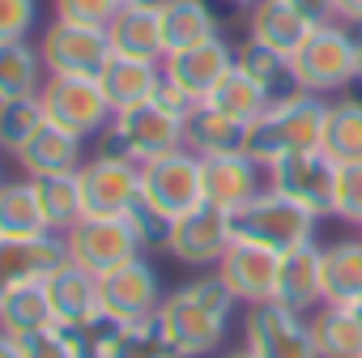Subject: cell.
<instances>
[{"label": "cell", "instance_id": "obj_25", "mask_svg": "<svg viewBox=\"0 0 362 358\" xmlns=\"http://www.w3.org/2000/svg\"><path fill=\"white\" fill-rule=\"evenodd\" d=\"M320 286L324 303L354 307L362 299V235H341L320 248Z\"/></svg>", "mask_w": 362, "mask_h": 358}, {"label": "cell", "instance_id": "obj_20", "mask_svg": "<svg viewBox=\"0 0 362 358\" xmlns=\"http://www.w3.org/2000/svg\"><path fill=\"white\" fill-rule=\"evenodd\" d=\"M86 337H90V358H179L175 345L166 341L158 316L136 320V324L98 320L94 328H86Z\"/></svg>", "mask_w": 362, "mask_h": 358}, {"label": "cell", "instance_id": "obj_39", "mask_svg": "<svg viewBox=\"0 0 362 358\" xmlns=\"http://www.w3.org/2000/svg\"><path fill=\"white\" fill-rule=\"evenodd\" d=\"M332 218L345 222V226H362V158L358 162H341V171H337Z\"/></svg>", "mask_w": 362, "mask_h": 358}, {"label": "cell", "instance_id": "obj_2", "mask_svg": "<svg viewBox=\"0 0 362 358\" xmlns=\"http://www.w3.org/2000/svg\"><path fill=\"white\" fill-rule=\"evenodd\" d=\"M324 120H328V98L311 94V90H290L281 98L269 103V111L247 124V145L243 154L256 158L264 171L273 162H281L286 154L298 149H320L324 141Z\"/></svg>", "mask_w": 362, "mask_h": 358}, {"label": "cell", "instance_id": "obj_8", "mask_svg": "<svg viewBox=\"0 0 362 358\" xmlns=\"http://www.w3.org/2000/svg\"><path fill=\"white\" fill-rule=\"evenodd\" d=\"M243 345L256 358H320L311 316L286 303H256L243 316Z\"/></svg>", "mask_w": 362, "mask_h": 358}, {"label": "cell", "instance_id": "obj_1", "mask_svg": "<svg viewBox=\"0 0 362 358\" xmlns=\"http://www.w3.org/2000/svg\"><path fill=\"white\" fill-rule=\"evenodd\" d=\"M235 307H243V303L230 294V286L218 277V269H209L184 286H175L162 299L158 324H162V333L179 358H209L226 341Z\"/></svg>", "mask_w": 362, "mask_h": 358}, {"label": "cell", "instance_id": "obj_10", "mask_svg": "<svg viewBox=\"0 0 362 358\" xmlns=\"http://www.w3.org/2000/svg\"><path fill=\"white\" fill-rule=\"evenodd\" d=\"M64 248H69V260L94 277L128 265L132 256H145L128 218H81L77 226L64 231Z\"/></svg>", "mask_w": 362, "mask_h": 358}, {"label": "cell", "instance_id": "obj_21", "mask_svg": "<svg viewBox=\"0 0 362 358\" xmlns=\"http://www.w3.org/2000/svg\"><path fill=\"white\" fill-rule=\"evenodd\" d=\"M320 248L324 243H298L290 252H281V269H277V294L273 303H286L303 316H311L324 303V286H320Z\"/></svg>", "mask_w": 362, "mask_h": 358}, {"label": "cell", "instance_id": "obj_13", "mask_svg": "<svg viewBox=\"0 0 362 358\" xmlns=\"http://www.w3.org/2000/svg\"><path fill=\"white\" fill-rule=\"evenodd\" d=\"M235 243V226L230 214L218 205H197L184 218L170 222V239H166V256L188 265V269H218V260L226 256V248Z\"/></svg>", "mask_w": 362, "mask_h": 358}, {"label": "cell", "instance_id": "obj_45", "mask_svg": "<svg viewBox=\"0 0 362 358\" xmlns=\"http://www.w3.org/2000/svg\"><path fill=\"white\" fill-rule=\"evenodd\" d=\"M362 18V0H337V22H358Z\"/></svg>", "mask_w": 362, "mask_h": 358}, {"label": "cell", "instance_id": "obj_12", "mask_svg": "<svg viewBox=\"0 0 362 358\" xmlns=\"http://www.w3.org/2000/svg\"><path fill=\"white\" fill-rule=\"evenodd\" d=\"M77 188L86 218H128L141 201V166L94 154L77 166Z\"/></svg>", "mask_w": 362, "mask_h": 358}, {"label": "cell", "instance_id": "obj_28", "mask_svg": "<svg viewBox=\"0 0 362 358\" xmlns=\"http://www.w3.org/2000/svg\"><path fill=\"white\" fill-rule=\"evenodd\" d=\"M320 358H362V311L345 303H320L311 311Z\"/></svg>", "mask_w": 362, "mask_h": 358}, {"label": "cell", "instance_id": "obj_23", "mask_svg": "<svg viewBox=\"0 0 362 358\" xmlns=\"http://www.w3.org/2000/svg\"><path fill=\"white\" fill-rule=\"evenodd\" d=\"M315 30L311 18H303L290 0H256V5L247 9V39L281 52V56H294L298 43Z\"/></svg>", "mask_w": 362, "mask_h": 358}, {"label": "cell", "instance_id": "obj_4", "mask_svg": "<svg viewBox=\"0 0 362 358\" xmlns=\"http://www.w3.org/2000/svg\"><path fill=\"white\" fill-rule=\"evenodd\" d=\"M170 149H184V120L162 111L158 103L115 111L111 124L98 132V154L132 162V166H145L149 158H162Z\"/></svg>", "mask_w": 362, "mask_h": 358}, {"label": "cell", "instance_id": "obj_16", "mask_svg": "<svg viewBox=\"0 0 362 358\" xmlns=\"http://www.w3.org/2000/svg\"><path fill=\"white\" fill-rule=\"evenodd\" d=\"M277 269H281V252H269V248L243 243V239H235L226 248V256L218 260V277L230 286V294L243 307L273 303V294H277Z\"/></svg>", "mask_w": 362, "mask_h": 358}, {"label": "cell", "instance_id": "obj_9", "mask_svg": "<svg viewBox=\"0 0 362 358\" xmlns=\"http://www.w3.org/2000/svg\"><path fill=\"white\" fill-rule=\"evenodd\" d=\"M337 171L341 162H332L324 149H298L273 162L264 175H269V188L286 192L290 201H298L303 209H311L324 222L332 218V205H337Z\"/></svg>", "mask_w": 362, "mask_h": 358}, {"label": "cell", "instance_id": "obj_27", "mask_svg": "<svg viewBox=\"0 0 362 358\" xmlns=\"http://www.w3.org/2000/svg\"><path fill=\"white\" fill-rule=\"evenodd\" d=\"M184 145L201 158H218V154H239L247 145V124L222 115L209 103H197V111L184 120Z\"/></svg>", "mask_w": 362, "mask_h": 358}, {"label": "cell", "instance_id": "obj_6", "mask_svg": "<svg viewBox=\"0 0 362 358\" xmlns=\"http://www.w3.org/2000/svg\"><path fill=\"white\" fill-rule=\"evenodd\" d=\"M141 201L158 214H166L170 222L184 218L188 209L205 205V166L201 154L184 149H170L162 158H149L141 166Z\"/></svg>", "mask_w": 362, "mask_h": 358}, {"label": "cell", "instance_id": "obj_40", "mask_svg": "<svg viewBox=\"0 0 362 358\" xmlns=\"http://www.w3.org/2000/svg\"><path fill=\"white\" fill-rule=\"evenodd\" d=\"M39 26V0H0V43H30Z\"/></svg>", "mask_w": 362, "mask_h": 358}, {"label": "cell", "instance_id": "obj_34", "mask_svg": "<svg viewBox=\"0 0 362 358\" xmlns=\"http://www.w3.org/2000/svg\"><path fill=\"white\" fill-rule=\"evenodd\" d=\"M47 69L39 47L30 43H0V98H18V94H39Z\"/></svg>", "mask_w": 362, "mask_h": 358}, {"label": "cell", "instance_id": "obj_38", "mask_svg": "<svg viewBox=\"0 0 362 358\" xmlns=\"http://www.w3.org/2000/svg\"><path fill=\"white\" fill-rule=\"evenodd\" d=\"M22 358H90V337L86 328H64V324H47L30 337L18 341Z\"/></svg>", "mask_w": 362, "mask_h": 358}, {"label": "cell", "instance_id": "obj_29", "mask_svg": "<svg viewBox=\"0 0 362 358\" xmlns=\"http://www.w3.org/2000/svg\"><path fill=\"white\" fill-rule=\"evenodd\" d=\"M158 13H162V39H166V52L205 43V39H214L218 26H222L214 0H162Z\"/></svg>", "mask_w": 362, "mask_h": 358}, {"label": "cell", "instance_id": "obj_33", "mask_svg": "<svg viewBox=\"0 0 362 358\" xmlns=\"http://www.w3.org/2000/svg\"><path fill=\"white\" fill-rule=\"evenodd\" d=\"M47 324H56V316H52V299H47L43 282L18 286V290H9L5 299H0V328H5L9 337L22 341V337L47 328Z\"/></svg>", "mask_w": 362, "mask_h": 358}, {"label": "cell", "instance_id": "obj_42", "mask_svg": "<svg viewBox=\"0 0 362 358\" xmlns=\"http://www.w3.org/2000/svg\"><path fill=\"white\" fill-rule=\"evenodd\" d=\"M128 222H132V231H136V239H141L145 252H166V239H170V218L166 214H158L145 201H136L132 214H128Z\"/></svg>", "mask_w": 362, "mask_h": 358}, {"label": "cell", "instance_id": "obj_36", "mask_svg": "<svg viewBox=\"0 0 362 358\" xmlns=\"http://www.w3.org/2000/svg\"><path fill=\"white\" fill-rule=\"evenodd\" d=\"M39 188V205L47 214V226L56 235H64L69 226H77L86 214H81V188H77V171L73 175H43L35 179Z\"/></svg>", "mask_w": 362, "mask_h": 358}, {"label": "cell", "instance_id": "obj_32", "mask_svg": "<svg viewBox=\"0 0 362 358\" xmlns=\"http://www.w3.org/2000/svg\"><path fill=\"white\" fill-rule=\"evenodd\" d=\"M209 107H218L222 115H230V120H239V124H256L264 111H269V103H273V94L256 81V77H247L239 64L214 86V94L205 98Z\"/></svg>", "mask_w": 362, "mask_h": 358}, {"label": "cell", "instance_id": "obj_7", "mask_svg": "<svg viewBox=\"0 0 362 358\" xmlns=\"http://www.w3.org/2000/svg\"><path fill=\"white\" fill-rule=\"evenodd\" d=\"M39 103H43L47 124H56V128H64L81 141L98 137L115 115L98 77H43Z\"/></svg>", "mask_w": 362, "mask_h": 358}, {"label": "cell", "instance_id": "obj_3", "mask_svg": "<svg viewBox=\"0 0 362 358\" xmlns=\"http://www.w3.org/2000/svg\"><path fill=\"white\" fill-rule=\"evenodd\" d=\"M290 73H294L298 90L332 98V94H345V90L358 86V77H362V52L349 39L345 22H320L298 43V52L290 56Z\"/></svg>", "mask_w": 362, "mask_h": 358}, {"label": "cell", "instance_id": "obj_5", "mask_svg": "<svg viewBox=\"0 0 362 358\" xmlns=\"http://www.w3.org/2000/svg\"><path fill=\"white\" fill-rule=\"evenodd\" d=\"M230 226H235V239H243V243H260L269 252H290V248L315 239L320 218L311 209H303L298 201H290L286 192L264 184L247 205H239L230 214Z\"/></svg>", "mask_w": 362, "mask_h": 358}, {"label": "cell", "instance_id": "obj_15", "mask_svg": "<svg viewBox=\"0 0 362 358\" xmlns=\"http://www.w3.org/2000/svg\"><path fill=\"white\" fill-rule=\"evenodd\" d=\"M230 69H235V47H230L222 35L162 56V77L175 81L192 103H205V98L214 94V86H218Z\"/></svg>", "mask_w": 362, "mask_h": 358}, {"label": "cell", "instance_id": "obj_22", "mask_svg": "<svg viewBox=\"0 0 362 358\" xmlns=\"http://www.w3.org/2000/svg\"><path fill=\"white\" fill-rule=\"evenodd\" d=\"M86 141L81 137H73V132H64V128H56V124H43L18 154H13V162L30 175V179H43V175H73L81 162H86Z\"/></svg>", "mask_w": 362, "mask_h": 358}, {"label": "cell", "instance_id": "obj_14", "mask_svg": "<svg viewBox=\"0 0 362 358\" xmlns=\"http://www.w3.org/2000/svg\"><path fill=\"white\" fill-rule=\"evenodd\" d=\"M39 56L47 77H98V69L111 56V39L107 30L94 26H73V22H47V30L39 35Z\"/></svg>", "mask_w": 362, "mask_h": 358}, {"label": "cell", "instance_id": "obj_24", "mask_svg": "<svg viewBox=\"0 0 362 358\" xmlns=\"http://www.w3.org/2000/svg\"><path fill=\"white\" fill-rule=\"evenodd\" d=\"M162 81V64L158 60H132V56H107V64L98 69V86L111 103V111H128L153 98V86Z\"/></svg>", "mask_w": 362, "mask_h": 358}, {"label": "cell", "instance_id": "obj_43", "mask_svg": "<svg viewBox=\"0 0 362 358\" xmlns=\"http://www.w3.org/2000/svg\"><path fill=\"white\" fill-rule=\"evenodd\" d=\"M149 103H158L162 111H170V115H179V120H188V115L197 111V103H192V98H188L184 90H179L175 81H166V77H162V81L153 86V98H149Z\"/></svg>", "mask_w": 362, "mask_h": 358}, {"label": "cell", "instance_id": "obj_50", "mask_svg": "<svg viewBox=\"0 0 362 358\" xmlns=\"http://www.w3.org/2000/svg\"><path fill=\"white\" fill-rule=\"evenodd\" d=\"M222 358H256V354H252V350L243 345V350H230V354H222Z\"/></svg>", "mask_w": 362, "mask_h": 358}, {"label": "cell", "instance_id": "obj_26", "mask_svg": "<svg viewBox=\"0 0 362 358\" xmlns=\"http://www.w3.org/2000/svg\"><path fill=\"white\" fill-rule=\"evenodd\" d=\"M111 52L115 56H132V60H158L166 56V39H162V13L158 9H119L107 26Z\"/></svg>", "mask_w": 362, "mask_h": 358}, {"label": "cell", "instance_id": "obj_37", "mask_svg": "<svg viewBox=\"0 0 362 358\" xmlns=\"http://www.w3.org/2000/svg\"><path fill=\"white\" fill-rule=\"evenodd\" d=\"M47 124L39 94H18V98H0V149L18 154L39 128Z\"/></svg>", "mask_w": 362, "mask_h": 358}, {"label": "cell", "instance_id": "obj_44", "mask_svg": "<svg viewBox=\"0 0 362 358\" xmlns=\"http://www.w3.org/2000/svg\"><path fill=\"white\" fill-rule=\"evenodd\" d=\"M290 5H294L303 18H311L315 26H320V22H337V0H290Z\"/></svg>", "mask_w": 362, "mask_h": 358}, {"label": "cell", "instance_id": "obj_31", "mask_svg": "<svg viewBox=\"0 0 362 358\" xmlns=\"http://www.w3.org/2000/svg\"><path fill=\"white\" fill-rule=\"evenodd\" d=\"M320 149L332 162H358L362 158V98L358 94H332L328 98Z\"/></svg>", "mask_w": 362, "mask_h": 358}, {"label": "cell", "instance_id": "obj_46", "mask_svg": "<svg viewBox=\"0 0 362 358\" xmlns=\"http://www.w3.org/2000/svg\"><path fill=\"white\" fill-rule=\"evenodd\" d=\"M0 358H22L18 354V337H9L5 328H0Z\"/></svg>", "mask_w": 362, "mask_h": 358}, {"label": "cell", "instance_id": "obj_11", "mask_svg": "<svg viewBox=\"0 0 362 358\" xmlns=\"http://www.w3.org/2000/svg\"><path fill=\"white\" fill-rule=\"evenodd\" d=\"M162 277L145 256H132L128 265L111 269L98 277V303H103V320L111 324H136V320H153L162 307Z\"/></svg>", "mask_w": 362, "mask_h": 358}, {"label": "cell", "instance_id": "obj_41", "mask_svg": "<svg viewBox=\"0 0 362 358\" xmlns=\"http://www.w3.org/2000/svg\"><path fill=\"white\" fill-rule=\"evenodd\" d=\"M115 13H119V0H56V18L73 22V26L107 30Z\"/></svg>", "mask_w": 362, "mask_h": 358}, {"label": "cell", "instance_id": "obj_19", "mask_svg": "<svg viewBox=\"0 0 362 358\" xmlns=\"http://www.w3.org/2000/svg\"><path fill=\"white\" fill-rule=\"evenodd\" d=\"M47 299H52V316L64 328H94L103 320V303H98V277L86 273L81 265L64 260L47 282Z\"/></svg>", "mask_w": 362, "mask_h": 358}, {"label": "cell", "instance_id": "obj_18", "mask_svg": "<svg viewBox=\"0 0 362 358\" xmlns=\"http://www.w3.org/2000/svg\"><path fill=\"white\" fill-rule=\"evenodd\" d=\"M205 166V201L235 214L239 205H247L264 184H269V175L256 158H247L243 149L239 154H218V158H201Z\"/></svg>", "mask_w": 362, "mask_h": 358}, {"label": "cell", "instance_id": "obj_47", "mask_svg": "<svg viewBox=\"0 0 362 358\" xmlns=\"http://www.w3.org/2000/svg\"><path fill=\"white\" fill-rule=\"evenodd\" d=\"M162 0H119V9H158Z\"/></svg>", "mask_w": 362, "mask_h": 358}, {"label": "cell", "instance_id": "obj_17", "mask_svg": "<svg viewBox=\"0 0 362 358\" xmlns=\"http://www.w3.org/2000/svg\"><path fill=\"white\" fill-rule=\"evenodd\" d=\"M69 260L64 235H35V239H0V299L18 286L47 282Z\"/></svg>", "mask_w": 362, "mask_h": 358}, {"label": "cell", "instance_id": "obj_49", "mask_svg": "<svg viewBox=\"0 0 362 358\" xmlns=\"http://www.w3.org/2000/svg\"><path fill=\"white\" fill-rule=\"evenodd\" d=\"M214 5H222V9H252L256 0H214Z\"/></svg>", "mask_w": 362, "mask_h": 358}, {"label": "cell", "instance_id": "obj_52", "mask_svg": "<svg viewBox=\"0 0 362 358\" xmlns=\"http://www.w3.org/2000/svg\"><path fill=\"white\" fill-rule=\"evenodd\" d=\"M358 81H362V77H358Z\"/></svg>", "mask_w": 362, "mask_h": 358}, {"label": "cell", "instance_id": "obj_30", "mask_svg": "<svg viewBox=\"0 0 362 358\" xmlns=\"http://www.w3.org/2000/svg\"><path fill=\"white\" fill-rule=\"evenodd\" d=\"M35 235H56L39 205L35 179L26 175L13 184H0V239H35Z\"/></svg>", "mask_w": 362, "mask_h": 358}, {"label": "cell", "instance_id": "obj_35", "mask_svg": "<svg viewBox=\"0 0 362 358\" xmlns=\"http://www.w3.org/2000/svg\"><path fill=\"white\" fill-rule=\"evenodd\" d=\"M235 64H239L247 77H256L273 98L298 90V86H294V73H290V56H281V52H273V47H264V43H256V39H243V47H235Z\"/></svg>", "mask_w": 362, "mask_h": 358}, {"label": "cell", "instance_id": "obj_51", "mask_svg": "<svg viewBox=\"0 0 362 358\" xmlns=\"http://www.w3.org/2000/svg\"><path fill=\"white\" fill-rule=\"evenodd\" d=\"M358 235H362V226H358Z\"/></svg>", "mask_w": 362, "mask_h": 358}, {"label": "cell", "instance_id": "obj_48", "mask_svg": "<svg viewBox=\"0 0 362 358\" xmlns=\"http://www.w3.org/2000/svg\"><path fill=\"white\" fill-rule=\"evenodd\" d=\"M345 30H349V39H354L358 52H362V18H358V22H345Z\"/></svg>", "mask_w": 362, "mask_h": 358}]
</instances>
